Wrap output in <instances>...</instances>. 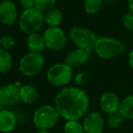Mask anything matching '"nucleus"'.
<instances>
[{
    "label": "nucleus",
    "instance_id": "nucleus-1",
    "mask_svg": "<svg viewBox=\"0 0 133 133\" xmlns=\"http://www.w3.org/2000/svg\"><path fill=\"white\" fill-rule=\"evenodd\" d=\"M54 107L66 120H78L87 113L89 99L87 93L78 87H65L57 94Z\"/></svg>",
    "mask_w": 133,
    "mask_h": 133
},
{
    "label": "nucleus",
    "instance_id": "nucleus-4",
    "mask_svg": "<svg viewBox=\"0 0 133 133\" xmlns=\"http://www.w3.org/2000/svg\"><path fill=\"white\" fill-rule=\"evenodd\" d=\"M69 38L78 48L89 53L94 49L98 36L89 28L82 26H75L69 31Z\"/></svg>",
    "mask_w": 133,
    "mask_h": 133
},
{
    "label": "nucleus",
    "instance_id": "nucleus-20",
    "mask_svg": "<svg viewBox=\"0 0 133 133\" xmlns=\"http://www.w3.org/2000/svg\"><path fill=\"white\" fill-rule=\"evenodd\" d=\"M103 5V0H85L84 9L89 15H95L100 11Z\"/></svg>",
    "mask_w": 133,
    "mask_h": 133
},
{
    "label": "nucleus",
    "instance_id": "nucleus-27",
    "mask_svg": "<svg viewBox=\"0 0 133 133\" xmlns=\"http://www.w3.org/2000/svg\"><path fill=\"white\" fill-rule=\"evenodd\" d=\"M86 77H87V74H86V73H84V72L78 73V74L76 76V78H75L76 84H78V85H82V84L86 81Z\"/></svg>",
    "mask_w": 133,
    "mask_h": 133
},
{
    "label": "nucleus",
    "instance_id": "nucleus-15",
    "mask_svg": "<svg viewBox=\"0 0 133 133\" xmlns=\"http://www.w3.org/2000/svg\"><path fill=\"white\" fill-rule=\"evenodd\" d=\"M26 46L29 49V52L41 53L46 48L43 35H40L39 33L29 34L26 38Z\"/></svg>",
    "mask_w": 133,
    "mask_h": 133
},
{
    "label": "nucleus",
    "instance_id": "nucleus-21",
    "mask_svg": "<svg viewBox=\"0 0 133 133\" xmlns=\"http://www.w3.org/2000/svg\"><path fill=\"white\" fill-rule=\"evenodd\" d=\"M64 133H85V131L78 120H68L64 126Z\"/></svg>",
    "mask_w": 133,
    "mask_h": 133
},
{
    "label": "nucleus",
    "instance_id": "nucleus-6",
    "mask_svg": "<svg viewBox=\"0 0 133 133\" xmlns=\"http://www.w3.org/2000/svg\"><path fill=\"white\" fill-rule=\"evenodd\" d=\"M72 68L66 63H56L46 72V79L55 87H64L72 80Z\"/></svg>",
    "mask_w": 133,
    "mask_h": 133
},
{
    "label": "nucleus",
    "instance_id": "nucleus-13",
    "mask_svg": "<svg viewBox=\"0 0 133 133\" xmlns=\"http://www.w3.org/2000/svg\"><path fill=\"white\" fill-rule=\"evenodd\" d=\"M89 59V53L81 48H75L68 52L65 57V63L71 68H76L84 65Z\"/></svg>",
    "mask_w": 133,
    "mask_h": 133
},
{
    "label": "nucleus",
    "instance_id": "nucleus-10",
    "mask_svg": "<svg viewBox=\"0 0 133 133\" xmlns=\"http://www.w3.org/2000/svg\"><path fill=\"white\" fill-rule=\"evenodd\" d=\"M82 125L85 133H102L105 122L99 113L93 111L84 118Z\"/></svg>",
    "mask_w": 133,
    "mask_h": 133
},
{
    "label": "nucleus",
    "instance_id": "nucleus-26",
    "mask_svg": "<svg viewBox=\"0 0 133 133\" xmlns=\"http://www.w3.org/2000/svg\"><path fill=\"white\" fill-rule=\"evenodd\" d=\"M19 3L24 9L35 8V0H19Z\"/></svg>",
    "mask_w": 133,
    "mask_h": 133
},
{
    "label": "nucleus",
    "instance_id": "nucleus-3",
    "mask_svg": "<svg viewBox=\"0 0 133 133\" xmlns=\"http://www.w3.org/2000/svg\"><path fill=\"white\" fill-rule=\"evenodd\" d=\"M45 23L44 14L36 8L25 9L18 18V26L21 31L28 35L38 33Z\"/></svg>",
    "mask_w": 133,
    "mask_h": 133
},
{
    "label": "nucleus",
    "instance_id": "nucleus-31",
    "mask_svg": "<svg viewBox=\"0 0 133 133\" xmlns=\"http://www.w3.org/2000/svg\"><path fill=\"white\" fill-rule=\"evenodd\" d=\"M3 108H4V107H3V106H2V104L0 103V112H1V111H2L3 109H3Z\"/></svg>",
    "mask_w": 133,
    "mask_h": 133
},
{
    "label": "nucleus",
    "instance_id": "nucleus-29",
    "mask_svg": "<svg viewBox=\"0 0 133 133\" xmlns=\"http://www.w3.org/2000/svg\"><path fill=\"white\" fill-rule=\"evenodd\" d=\"M128 6H129V8L130 10V12L133 13V0H129L128 1Z\"/></svg>",
    "mask_w": 133,
    "mask_h": 133
},
{
    "label": "nucleus",
    "instance_id": "nucleus-33",
    "mask_svg": "<svg viewBox=\"0 0 133 133\" xmlns=\"http://www.w3.org/2000/svg\"><path fill=\"white\" fill-rule=\"evenodd\" d=\"M3 1H10V2H13V0H3Z\"/></svg>",
    "mask_w": 133,
    "mask_h": 133
},
{
    "label": "nucleus",
    "instance_id": "nucleus-23",
    "mask_svg": "<svg viewBox=\"0 0 133 133\" xmlns=\"http://www.w3.org/2000/svg\"><path fill=\"white\" fill-rule=\"evenodd\" d=\"M57 0H35V8L41 12H48L54 8Z\"/></svg>",
    "mask_w": 133,
    "mask_h": 133
},
{
    "label": "nucleus",
    "instance_id": "nucleus-8",
    "mask_svg": "<svg viewBox=\"0 0 133 133\" xmlns=\"http://www.w3.org/2000/svg\"><path fill=\"white\" fill-rule=\"evenodd\" d=\"M44 41L46 48L52 51H61L66 45V35L62 28H48L44 32Z\"/></svg>",
    "mask_w": 133,
    "mask_h": 133
},
{
    "label": "nucleus",
    "instance_id": "nucleus-7",
    "mask_svg": "<svg viewBox=\"0 0 133 133\" xmlns=\"http://www.w3.org/2000/svg\"><path fill=\"white\" fill-rule=\"evenodd\" d=\"M44 63V57L41 53L28 52L19 61L18 69L24 76L33 77L40 72Z\"/></svg>",
    "mask_w": 133,
    "mask_h": 133
},
{
    "label": "nucleus",
    "instance_id": "nucleus-2",
    "mask_svg": "<svg viewBox=\"0 0 133 133\" xmlns=\"http://www.w3.org/2000/svg\"><path fill=\"white\" fill-rule=\"evenodd\" d=\"M94 50L100 58L110 59L123 54L126 50V45L118 39L102 37L98 38Z\"/></svg>",
    "mask_w": 133,
    "mask_h": 133
},
{
    "label": "nucleus",
    "instance_id": "nucleus-32",
    "mask_svg": "<svg viewBox=\"0 0 133 133\" xmlns=\"http://www.w3.org/2000/svg\"><path fill=\"white\" fill-rule=\"evenodd\" d=\"M105 2H111V1H114V0H103Z\"/></svg>",
    "mask_w": 133,
    "mask_h": 133
},
{
    "label": "nucleus",
    "instance_id": "nucleus-14",
    "mask_svg": "<svg viewBox=\"0 0 133 133\" xmlns=\"http://www.w3.org/2000/svg\"><path fill=\"white\" fill-rule=\"evenodd\" d=\"M17 126V118L12 111L3 109L0 112V131L9 133L14 130Z\"/></svg>",
    "mask_w": 133,
    "mask_h": 133
},
{
    "label": "nucleus",
    "instance_id": "nucleus-9",
    "mask_svg": "<svg viewBox=\"0 0 133 133\" xmlns=\"http://www.w3.org/2000/svg\"><path fill=\"white\" fill-rule=\"evenodd\" d=\"M21 85L18 82L9 83L0 88V103L3 107H12L20 100L19 89Z\"/></svg>",
    "mask_w": 133,
    "mask_h": 133
},
{
    "label": "nucleus",
    "instance_id": "nucleus-11",
    "mask_svg": "<svg viewBox=\"0 0 133 133\" xmlns=\"http://www.w3.org/2000/svg\"><path fill=\"white\" fill-rule=\"evenodd\" d=\"M17 9L14 2H0V22L6 26H11L17 19Z\"/></svg>",
    "mask_w": 133,
    "mask_h": 133
},
{
    "label": "nucleus",
    "instance_id": "nucleus-24",
    "mask_svg": "<svg viewBox=\"0 0 133 133\" xmlns=\"http://www.w3.org/2000/svg\"><path fill=\"white\" fill-rule=\"evenodd\" d=\"M15 46V39L9 35H4L0 37V48L8 50Z\"/></svg>",
    "mask_w": 133,
    "mask_h": 133
},
{
    "label": "nucleus",
    "instance_id": "nucleus-18",
    "mask_svg": "<svg viewBox=\"0 0 133 133\" xmlns=\"http://www.w3.org/2000/svg\"><path fill=\"white\" fill-rule=\"evenodd\" d=\"M121 115L125 118H133V95L127 96L120 101L119 109Z\"/></svg>",
    "mask_w": 133,
    "mask_h": 133
},
{
    "label": "nucleus",
    "instance_id": "nucleus-12",
    "mask_svg": "<svg viewBox=\"0 0 133 133\" xmlns=\"http://www.w3.org/2000/svg\"><path fill=\"white\" fill-rule=\"evenodd\" d=\"M100 108L107 114H111L118 111L120 105V100L118 97L111 91H106L100 97L99 100Z\"/></svg>",
    "mask_w": 133,
    "mask_h": 133
},
{
    "label": "nucleus",
    "instance_id": "nucleus-25",
    "mask_svg": "<svg viewBox=\"0 0 133 133\" xmlns=\"http://www.w3.org/2000/svg\"><path fill=\"white\" fill-rule=\"evenodd\" d=\"M123 25L128 30L133 31V13H126L123 17Z\"/></svg>",
    "mask_w": 133,
    "mask_h": 133
},
{
    "label": "nucleus",
    "instance_id": "nucleus-30",
    "mask_svg": "<svg viewBox=\"0 0 133 133\" xmlns=\"http://www.w3.org/2000/svg\"><path fill=\"white\" fill-rule=\"evenodd\" d=\"M36 133H49L46 129H38Z\"/></svg>",
    "mask_w": 133,
    "mask_h": 133
},
{
    "label": "nucleus",
    "instance_id": "nucleus-19",
    "mask_svg": "<svg viewBox=\"0 0 133 133\" xmlns=\"http://www.w3.org/2000/svg\"><path fill=\"white\" fill-rule=\"evenodd\" d=\"M12 68V56L8 50L0 48V73H6Z\"/></svg>",
    "mask_w": 133,
    "mask_h": 133
},
{
    "label": "nucleus",
    "instance_id": "nucleus-28",
    "mask_svg": "<svg viewBox=\"0 0 133 133\" xmlns=\"http://www.w3.org/2000/svg\"><path fill=\"white\" fill-rule=\"evenodd\" d=\"M129 65H130L131 69H133V50L129 53Z\"/></svg>",
    "mask_w": 133,
    "mask_h": 133
},
{
    "label": "nucleus",
    "instance_id": "nucleus-22",
    "mask_svg": "<svg viewBox=\"0 0 133 133\" xmlns=\"http://www.w3.org/2000/svg\"><path fill=\"white\" fill-rule=\"evenodd\" d=\"M124 118H125L122 116L121 113L119 111H117V112L109 114V116H108V124L112 129H117V128L120 127L122 125Z\"/></svg>",
    "mask_w": 133,
    "mask_h": 133
},
{
    "label": "nucleus",
    "instance_id": "nucleus-16",
    "mask_svg": "<svg viewBox=\"0 0 133 133\" xmlns=\"http://www.w3.org/2000/svg\"><path fill=\"white\" fill-rule=\"evenodd\" d=\"M19 97L20 100L25 104H33L37 101L38 98V93L36 88L32 85H24L21 86L19 89Z\"/></svg>",
    "mask_w": 133,
    "mask_h": 133
},
{
    "label": "nucleus",
    "instance_id": "nucleus-17",
    "mask_svg": "<svg viewBox=\"0 0 133 133\" xmlns=\"http://www.w3.org/2000/svg\"><path fill=\"white\" fill-rule=\"evenodd\" d=\"M45 23L49 28H58L63 20V14L57 8H52L44 15Z\"/></svg>",
    "mask_w": 133,
    "mask_h": 133
},
{
    "label": "nucleus",
    "instance_id": "nucleus-5",
    "mask_svg": "<svg viewBox=\"0 0 133 133\" xmlns=\"http://www.w3.org/2000/svg\"><path fill=\"white\" fill-rule=\"evenodd\" d=\"M59 114L55 107L44 105L35 110L33 114V123L38 129H46L54 127L58 121Z\"/></svg>",
    "mask_w": 133,
    "mask_h": 133
}]
</instances>
